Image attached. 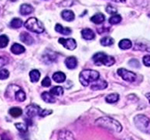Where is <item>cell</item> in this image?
<instances>
[{"mask_svg": "<svg viewBox=\"0 0 150 140\" xmlns=\"http://www.w3.org/2000/svg\"><path fill=\"white\" fill-rule=\"evenodd\" d=\"M15 99L19 101V102H23V101L26 99V94L21 88H19L15 92Z\"/></svg>", "mask_w": 150, "mask_h": 140, "instance_id": "d4e9b609", "label": "cell"}, {"mask_svg": "<svg viewBox=\"0 0 150 140\" xmlns=\"http://www.w3.org/2000/svg\"><path fill=\"white\" fill-rule=\"evenodd\" d=\"M134 50H141V51L150 52V44H143V43H136L133 46Z\"/></svg>", "mask_w": 150, "mask_h": 140, "instance_id": "44dd1931", "label": "cell"}, {"mask_svg": "<svg viewBox=\"0 0 150 140\" xmlns=\"http://www.w3.org/2000/svg\"><path fill=\"white\" fill-rule=\"evenodd\" d=\"M22 140H31V139H29L27 133H22Z\"/></svg>", "mask_w": 150, "mask_h": 140, "instance_id": "ab89813d", "label": "cell"}, {"mask_svg": "<svg viewBox=\"0 0 150 140\" xmlns=\"http://www.w3.org/2000/svg\"><path fill=\"white\" fill-rule=\"evenodd\" d=\"M40 111H41V109H40V107L38 105L30 104V105H28L27 107H26L25 113H26V115H27L29 118H31V117L36 116V115H39Z\"/></svg>", "mask_w": 150, "mask_h": 140, "instance_id": "ba28073f", "label": "cell"}, {"mask_svg": "<svg viewBox=\"0 0 150 140\" xmlns=\"http://www.w3.org/2000/svg\"><path fill=\"white\" fill-rule=\"evenodd\" d=\"M58 42H59L60 44H62V46L68 50H74L77 46L76 41H75L73 38H59Z\"/></svg>", "mask_w": 150, "mask_h": 140, "instance_id": "52a82bcc", "label": "cell"}, {"mask_svg": "<svg viewBox=\"0 0 150 140\" xmlns=\"http://www.w3.org/2000/svg\"><path fill=\"white\" fill-rule=\"evenodd\" d=\"M20 40L22 41L23 43L27 44V45H31L33 42H34L32 36H30V35L28 34V33H26V32H22L20 34Z\"/></svg>", "mask_w": 150, "mask_h": 140, "instance_id": "9a60e30c", "label": "cell"}, {"mask_svg": "<svg viewBox=\"0 0 150 140\" xmlns=\"http://www.w3.org/2000/svg\"><path fill=\"white\" fill-rule=\"evenodd\" d=\"M41 97H42V99L44 100L46 103H54L55 102L54 95H53L51 92H47V91H45V92H43L42 94H41Z\"/></svg>", "mask_w": 150, "mask_h": 140, "instance_id": "ac0fdd59", "label": "cell"}, {"mask_svg": "<svg viewBox=\"0 0 150 140\" xmlns=\"http://www.w3.org/2000/svg\"><path fill=\"white\" fill-rule=\"evenodd\" d=\"M104 31H107V29H105V27H102V29H98V32L99 33H102Z\"/></svg>", "mask_w": 150, "mask_h": 140, "instance_id": "7bdbcfd3", "label": "cell"}, {"mask_svg": "<svg viewBox=\"0 0 150 140\" xmlns=\"http://www.w3.org/2000/svg\"><path fill=\"white\" fill-rule=\"evenodd\" d=\"M7 63H8V60H7V58L0 56V67H3L4 65H6Z\"/></svg>", "mask_w": 150, "mask_h": 140, "instance_id": "f35d334b", "label": "cell"}, {"mask_svg": "<svg viewBox=\"0 0 150 140\" xmlns=\"http://www.w3.org/2000/svg\"><path fill=\"white\" fill-rule=\"evenodd\" d=\"M143 63L145 66L150 67V55H145L143 57Z\"/></svg>", "mask_w": 150, "mask_h": 140, "instance_id": "d590c367", "label": "cell"}, {"mask_svg": "<svg viewBox=\"0 0 150 140\" xmlns=\"http://www.w3.org/2000/svg\"><path fill=\"white\" fill-rule=\"evenodd\" d=\"M9 77V71L6 69H0V80H4Z\"/></svg>", "mask_w": 150, "mask_h": 140, "instance_id": "d6a6232c", "label": "cell"}, {"mask_svg": "<svg viewBox=\"0 0 150 140\" xmlns=\"http://www.w3.org/2000/svg\"><path fill=\"white\" fill-rule=\"evenodd\" d=\"M50 84H51V80H50V78L48 76L45 77L42 81V86H44V87H49Z\"/></svg>", "mask_w": 150, "mask_h": 140, "instance_id": "e575fe53", "label": "cell"}, {"mask_svg": "<svg viewBox=\"0 0 150 140\" xmlns=\"http://www.w3.org/2000/svg\"><path fill=\"white\" fill-rule=\"evenodd\" d=\"M11 52L15 55H18V54H21V53L25 52V48H24V46H22L21 44L14 43V44L11 46Z\"/></svg>", "mask_w": 150, "mask_h": 140, "instance_id": "4fadbf2b", "label": "cell"}, {"mask_svg": "<svg viewBox=\"0 0 150 140\" xmlns=\"http://www.w3.org/2000/svg\"><path fill=\"white\" fill-rule=\"evenodd\" d=\"M124 140H133V139H130V138H127V139H124Z\"/></svg>", "mask_w": 150, "mask_h": 140, "instance_id": "f6af8a7d", "label": "cell"}, {"mask_svg": "<svg viewBox=\"0 0 150 140\" xmlns=\"http://www.w3.org/2000/svg\"><path fill=\"white\" fill-rule=\"evenodd\" d=\"M145 96H146V97L148 98V100H149V102H150V93H147V94H145Z\"/></svg>", "mask_w": 150, "mask_h": 140, "instance_id": "ee69618b", "label": "cell"}, {"mask_svg": "<svg viewBox=\"0 0 150 140\" xmlns=\"http://www.w3.org/2000/svg\"><path fill=\"white\" fill-rule=\"evenodd\" d=\"M104 20H105V17H104L103 14L101 13H96L95 15H93L91 17V21L95 24H100V23H103Z\"/></svg>", "mask_w": 150, "mask_h": 140, "instance_id": "ffe728a7", "label": "cell"}, {"mask_svg": "<svg viewBox=\"0 0 150 140\" xmlns=\"http://www.w3.org/2000/svg\"><path fill=\"white\" fill-rule=\"evenodd\" d=\"M112 1L114 2H118V3H123V2H125L126 0H112Z\"/></svg>", "mask_w": 150, "mask_h": 140, "instance_id": "b9f144b4", "label": "cell"}, {"mask_svg": "<svg viewBox=\"0 0 150 140\" xmlns=\"http://www.w3.org/2000/svg\"><path fill=\"white\" fill-rule=\"evenodd\" d=\"M107 82L104 80H97L95 82H93V84L91 85V89L92 90H102L107 87Z\"/></svg>", "mask_w": 150, "mask_h": 140, "instance_id": "30bf717a", "label": "cell"}, {"mask_svg": "<svg viewBox=\"0 0 150 140\" xmlns=\"http://www.w3.org/2000/svg\"><path fill=\"white\" fill-rule=\"evenodd\" d=\"M106 11H107L108 13L113 14V13H116V12H117V9H116L115 7H113L112 5H108L106 7Z\"/></svg>", "mask_w": 150, "mask_h": 140, "instance_id": "8d00e7d4", "label": "cell"}, {"mask_svg": "<svg viewBox=\"0 0 150 140\" xmlns=\"http://www.w3.org/2000/svg\"><path fill=\"white\" fill-rule=\"evenodd\" d=\"M95 124L102 127V128L109 130L111 132H116V133H119L122 130L121 124H120L117 120L113 119V118H111V117H108V116L100 117V118H98V119H96Z\"/></svg>", "mask_w": 150, "mask_h": 140, "instance_id": "6da1fadb", "label": "cell"}, {"mask_svg": "<svg viewBox=\"0 0 150 140\" xmlns=\"http://www.w3.org/2000/svg\"><path fill=\"white\" fill-rule=\"evenodd\" d=\"M81 35H82V38H84V39H86V40H92L95 38V33L91 29H89V28H84V29L81 31Z\"/></svg>", "mask_w": 150, "mask_h": 140, "instance_id": "8fae6325", "label": "cell"}, {"mask_svg": "<svg viewBox=\"0 0 150 140\" xmlns=\"http://www.w3.org/2000/svg\"><path fill=\"white\" fill-rule=\"evenodd\" d=\"M55 31L58 33H60V34H62V35L71 34V29H70V28L63 27V26L60 25V24H56V25H55Z\"/></svg>", "mask_w": 150, "mask_h": 140, "instance_id": "7c38bea8", "label": "cell"}, {"mask_svg": "<svg viewBox=\"0 0 150 140\" xmlns=\"http://www.w3.org/2000/svg\"><path fill=\"white\" fill-rule=\"evenodd\" d=\"M9 42V39L6 35H1L0 36V48H4L7 46Z\"/></svg>", "mask_w": 150, "mask_h": 140, "instance_id": "4dcf8cb0", "label": "cell"}, {"mask_svg": "<svg viewBox=\"0 0 150 140\" xmlns=\"http://www.w3.org/2000/svg\"><path fill=\"white\" fill-rule=\"evenodd\" d=\"M52 78H53V80L55 82H57V83H62V82H64L66 80V76H65V74L61 71L55 72V73L53 74Z\"/></svg>", "mask_w": 150, "mask_h": 140, "instance_id": "2e32d148", "label": "cell"}, {"mask_svg": "<svg viewBox=\"0 0 150 140\" xmlns=\"http://www.w3.org/2000/svg\"><path fill=\"white\" fill-rule=\"evenodd\" d=\"M99 78V72L96 70L84 69L79 74V81L83 86H88L91 82L97 81Z\"/></svg>", "mask_w": 150, "mask_h": 140, "instance_id": "7a4b0ae2", "label": "cell"}, {"mask_svg": "<svg viewBox=\"0 0 150 140\" xmlns=\"http://www.w3.org/2000/svg\"><path fill=\"white\" fill-rule=\"evenodd\" d=\"M100 43L103 46H111L112 44H114V39L109 37V36H106V37H103L100 40Z\"/></svg>", "mask_w": 150, "mask_h": 140, "instance_id": "4316f807", "label": "cell"}, {"mask_svg": "<svg viewBox=\"0 0 150 140\" xmlns=\"http://www.w3.org/2000/svg\"><path fill=\"white\" fill-rule=\"evenodd\" d=\"M25 28H27L29 31L34 33H42L44 31V25L41 21L38 20L37 18H29L28 20H26V22L24 23Z\"/></svg>", "mask_w": 150, "mask_h": 140, "instance_id": "5b68a950", "label": "cell"}, {"mask_svg": "<svg viewBox=\"0 0 150 140\" xmlns=\"http://www.w3.org/2000/svg\"><path fill=\"white\" fill-rule=\"evenodd\" d=\"M29 77H30L31 82H37L40 78V72L36 69H33L29 73Z\"/></svg>", "mask_w": 150, "mask_h": 140, "instance_id": "603a6c76", "label": "cell"}, {"mask_svg": "<svg viewBox=\"0 0 150 140\" xmlns=\"http://www.w3.org/2000/svg\"><path fill=\"white\" fill-rule=\"evenodd\" d=\"M77 64H78L77 59L73 56L68 57V58H66V60H65V65H66L68 69H74L77 66Z\"/></svg>", "mask_w": 150, "mask_h": 140, "instance_id": "5bb4252c", "label": "cell"}, {"mask_svg": "<svg viewBox=\"0 0 150 140\" xmlns=\"http://www.w3.org/2000/svg\"><path fill=\"white\" fill-rule=\"evenodd\" d=\"M51 113H52V110H41L39 115L41 117H45V116H47V115L51 114Z\"/></svg>", "mask_w": 150, "mask_h": 140, "instance_id": "74e56055", "label": "cell"}, {"mask_svg": "<svg viewBox=\"0 0 150 140\" xmlns=\"http://www.w3.org/2000/svg\"><path fill=\"white\" fill-rule=\"evenodd\" d=\"M128 64H129L130 66H132V67H135V68H139V67H140L139 61H138V60H136V59H131L129 62H128Z\"/></svg>", "mask_w": 150, "mask_h": 140, "instance_id": "836d02e7", "label": "cell"}, {"mask_svg": "<svg viewBox=\"0 0 150 140\" xmlns=\"http://www.w3.org/2000/svg\"><path fill=\"white\" fill-rule=\"evenodd\" d=\"M61 17L66 21H73L75 15L71 10H63L61 12Z\"/></svg>", "mask_w": 150, "mask_h": 140, "instance_id": "d6986e66", "label": "cell"}, {"mask_svg": "<svg viewBox=\"0 0 150 140\" xmlns=\"http://www.w3.org/2000/svg\"><path fill=\"white\" fill-rule=\"evenodd\" d=\"M135 126L144 133H150V119L143 114H138L133 119Z\"/></svg>", "mask_w": 150, "mask_h": 140, "instance_id": "277c9868", "label": "cell"}, {"mask_svg": "<svg viewBox=\"0 0 150 140\" xmlns=\"http://www.w3.org/2000/svg\"><path fill=\"white\" fill-rule=\"evenodd\" d=\"M2 140H10V138H8L7 135L4 134V135H2Z\"/></svg>", "mask_w": 150, "mask_h": 140, "instance_id": "60d3db41", "label": "cell"}, {"mask_svg": "<svg viewBox=\"0 0 150 140\" xmlns=\"http://www.w3.org/2000/svg\"><path fill=\"white\" fill-rule=\"evenodd\" d=\"M117 74L119 76H121L122 79H124L125 81L127 82H134L136 80V74L132 71H129V70H126L124 68H119L117 70Z\"/></svg>", "mask_w": 150, "mask_h": 140, "instance_id": "8992f818", "label": "cell"}, {"mask_svg": "<svg viewBox=\"0 0 150 140\" xmlns=\"http://www.w3.org/2000/svg\"><path fill=\"white\" fill-rule=\"evenodd\" d=\"M105 100H106V102H107V103H116L118 100H119V95H118L117 93L109 94V95L106 96Z\"/></svg>", "mask_w": 150, "mask_h": 140, "instance_id": "484cf974", "label": "cell"}, {"mask_svg": "<svg viewBox=\"0 0 150 140\" xmlns=\"http://www.w3.org/2000/svg\"><path fill=\"white\" fill-rule=\"evenodd\" d=\"M58 140H75L73 134L68 130H61L58 133Z\"/></svg>", "mask_w": 150, "mask_h": 140, "instance_id": "9c48e42d", "label": "cell"}, {"mask_svg": "<svg viewBox=\"0 0 150 140\" xmlns=\"http://www.w3.org/2000/svg\"><path fill=\"white\" fill-rule=\"evenodd\" d=\"M15 126H16V128L21 132V134L27 133V125L26 124H23V123H16Z\"/></svg>", "mask_w": 150, "mask_h": 140, "instance_id": "1f68e13d", "label": "cell"}, {"mask_svg": "<svg viewBox=\"0 0 150 140\" xmlns=\"http://www.w3.org/2000/svg\"><path fill=\"white\" fill-rule=\"evenodd\" d=\"M122 20V17L120 15H118V14H114L113 16H111L109 18V23L112 24V25H114V24H118L120 23Z\"/></svg>", "mask_w": 150, "mask_h": 140, "instance_id": "f1b7e54d", "label": "cell"}, {"mask_svg": "<svg viewBox=\"0 0 150 140\" xmlns=\"http://www.w3.org/2000/svg\"><path fill=\"white\" fill-rule=\"evenodd\" d=\"M93 62L95 65H106V66H112L115 63L114 57L105 54L104 52H97L92 57Z\"/></svg>", "mask_w": 150, "mask_h": 140, "instance_id": "3957f363", "label": "cell"}, {"mask_svg": "<svg viewBox=\"0 0 150 140\" xmlns=\"http://www.w3.org/2000/svg\"><path fill=\"white\" fill-rule=\"evenodd\" d=\"M9 114H10L12 117L17 118L19 116H21V114H22V109L19 107H12L9 109Z\"/></svg>", "mask_w": 150, "mask_h": 140, "instance_id": "cb8c5ba5", "label": "cell"}, {"mask_svg": "<svg viewBox=\"0 0 150 140\" xmlns=\"http://www.w3.org/2000/svg\"><path fill=\"white\" fill-rule=\"evenodd\" d=\"M33 7L31 5H29V4H22V5L20 6V13L22 14L23 16H26L28 15V14L32 13L33 12Z\"/></svg>", "mask_w": 150, "mask_h": 140, "instance_id": "e0dca14e", "label": "cell"}, {"mask_svg": "<svg viewBox=\"0 0 150 140\" xmlns=\"http://www.w3.org/2000/svg\"><path fill=\"white\" fill-rule=\"evenodd\" d=\"M119 47L123 50L130 49L132 47V42L129 39H122L119 42Z\"/></svg>", "mask_w": 150, "mask_h": 140, "instance_id": "7402d4cb", "label": "cell"}, {"mask_svg": "<svg viewBox=\"0 0 150 140\" xmlns=\"http://www.w3.org/2000/svg\"><path fill=\"white\" fill-rule=\"evenodd\" d=\"M22 24H23V22L20 18H14L11 20L10 26L12 28H14V29H17V28H20L21 26H22Z\"/></svg>", "mask_w": 150, "mask_h": 140, "instance_id": "83f0119b", "label": "cell"}, {"mask_svg": "<svg viewBox=\"0 0 150 140\" xmlns=\"http://www.w3.org/2000/svg\"><path fill=\"white\" fill-rule=\"evenodd\" d=\"M50 92H51L54 96H60L63 94V88H62L61 86H55V87H53L51 89Z\"/></svg>", "mask_w": 150, "mask_h": 140, "instance_id": "f546056e", "label": "cell"}]
</instances>
